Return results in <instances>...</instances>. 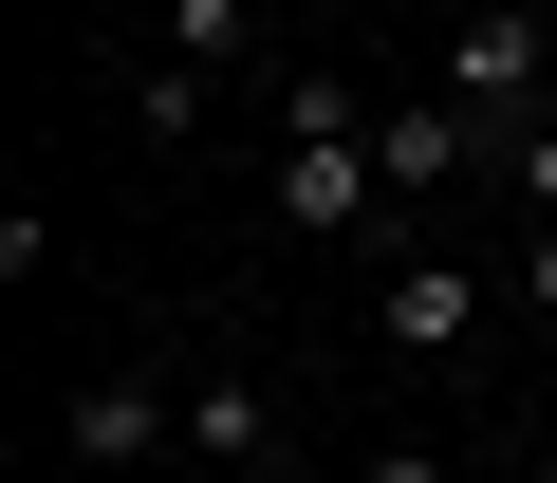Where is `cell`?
Segmentation results:
<instances>
[{
  "label": "cell",
  "instance_id": "obj_5",
  "mask_svg": "<svg viewBox=\"0 0 557 483\" xmlns=\"http://www.w3.org/2000/svg\"><path fill=\"white\" fill-rule=\"evenodd\" d=\"M465 149H483V112H465V94H391V112H372V168H391V205H428Z\"/></svg>",
  "mask_w": 557,
  "mask_h": 483
},
{
  "label": "cell",
  "instance_id": "obj_2",
  "mask_svg": "<svg viewBox=\"0 0 557 483\" xmlns=\"http://www.w3.org/2000/svg\"><path fill=\"white\" fill-rule=\"evenodd\" d=\"M278 223H298V242H409V205L372 168V112L354 131H278Z\"/></svg>",
  "mask_w": 557,
  "mask_h": 483
},
{
  "label": "cell",
  "instance_id": "obj_3",
  "mask_svg": "<svg viewBox=\"0 0 557 483\" xmlns=\"http://www.w3.org/2000/svg\"><path fill=\"white\" fill-rule=\"evenodd\" d=\"M168 428H186V391H168V372H94V391L57 409V446H75L94 483H149V446H168Z\"/></svg>",
  "mask_w": 557,
  "mask_h": 483
},
{
  "label": "cell",
  "instance_id": "obj_11",
  "mask_svg": "<svg viewBox=\"0 0 557 483\" xmlns=\"http://www.w3.org/2000/svg\"><path fill=\"white\" fill-rule=\"evenodd\" d=\"M372 483H465V465L446 446H372Z\"/></svg>",
  "mask_w": 557,
  "mask_h": 483
},
{
  "label": "cell",
  "instance_id": "obj_9",
  "mask_svg": "<svg viewBox=\"0 0 557 483\" xmlns=\"http://www.w3.org/2000/svg\"><path fill=\"white\" fill-rule=\"evenodd\" d=\"M520 317H557V223H520Z\"/></svg>",
  "mask_w": 557,
  "mask_h": 483
},
{
  "label": "cell",
  "instance_id": "obj_8",
  "mask_svg": "<svg viewBox=\"0 0 557 483\" xmlns=\"http://www.w3.org/2000/svg\"><path fill=\"white\" fill-rule=\"evenodd\" d=\"M131 131H149V149H205V75H168V57H149V94H131Z\"/></svg>",
  "mask_w": 557,
  "mask_h": 483
},
{
  "label": "cell",
  "instance_id": "obj_6",
  "mask_svg": "<svg viewBox=\"0 0 557 483\" xmlns=\"http://www.w3.org/2000/svg\"><path fill=\"white\" fill-rule=\"evenodd\" d=\"M242 57H260V0H168V75H205V94H223Z\"/></svg>",
  "mask_w": 557,
  "mask_h": 483
},
{
  "label": "cell",
  "instance_id": "obj_10",
  "mask_svg": "<svg viewBox=\"0 0 557 483\" xmlns=\"http://www.w3.org/2000/svg\"><path fill=\"white\" fill-rule=\"evenodd\" d=\"M502 168H520V205H539V223H557V131H520V149H502Z\"/></svg>",
  "mask_w": 557,
  "mask_h": 483
},
{
  "label": "cell",
  "instance_id": "obj_4",
  "mask_svg": "<svg viewBox=\"0 0 557 483\" xmlns=\"http://www.w3.org/2000/svg\"><path fill=\"white\" fill-rule=\"evenodd\" d=\"M372 335H391V354H465V335H483V261H391V280H372Z\"/></svg>",
  "mask_w": 557,
  "mask_h": 483
},
{
  "label": "cell",
  "instance_id": "obj_1",
  "mask_svg": "<svg viewBox=\"0 0 557 483\" xmlns=\"http://www.w3.org/2000/svg\"><path fill=\"white\" fill-rule=\"evenodd\" d=\"M428 94H465V112H483V149L557 131V112H539V94H557V0H465L446 57H428Z\"/></svg>",
  "mask_w": 557,
  "mask_h": 483
},
{
  "label": "cell",
  "instance_id": "obj_7",
  "mask_svg": "<svg viewBox=\"0 0 557 483\" xmlns=\"http://www.w3.org/2000/svg\"><path fill=\"white\" fill-rule=\"evenodd\" d=\"M186 446H205V465H278V409H260V391H223V372H205V391H186Z\"/></svg>",
  "mask_w": 557,
  "mask_h": 483
}]
</instances>
